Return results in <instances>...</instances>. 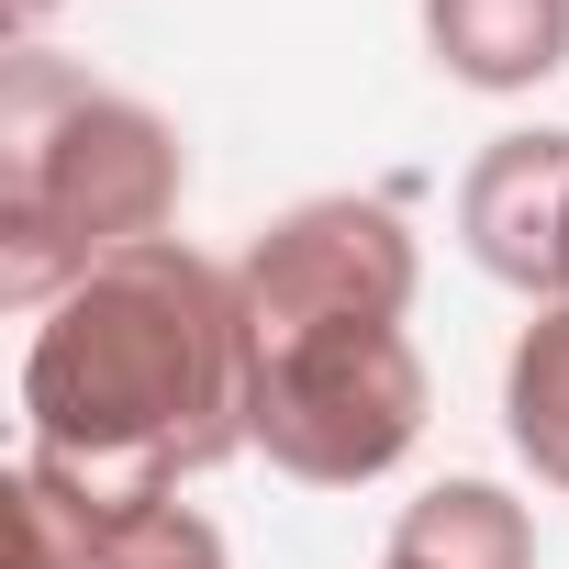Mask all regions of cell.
Instances as JSON below:
<instances>
[{
    "label": "cell",
    "instance_id": "obj_4",
    "mask_svg": "<svg viewBox=\"0 0 569 569\" xmlns=\"http://www.w3.org/2000/svg\"><path fill=\"white\" fill-rule=\"evenodd\" d=\"M425 246L380 190H313L268 212L234 257L246 336H313V325H402L413 313Z\"/></svg>",
    "mask_w": 569,
    "mask_h": 569
},
{
    "label": "cell",
    "instance_id": "obj_7",
    "mask_svg": "<svg viewBox=\"0 0 569 569\" xmlns=\"http://www.w3.org/2000/svg\"><path fill=\"white\" fill-rule=\"evenodd\" d=\"M380 569H536V513L502 480H436L402 502Z\"/></svg>",
    "mask_w": 569,
    "mask_h": 569
},
{
    "label": "cell",
    "instance_id": "obj_10",
    "mask_svg": "<svg viewBox=\"0 0 569 569\" xmlns=\"http://www.w3.org/2000/svg\"><path fill=\"white\" fill-rule=\"evenodd\" d=\"M101 569H234V558L190 502H146V513H123L101 536Z\"/></svg>",
    "mask_w": 569,
    "mask_h": 569
},
{
    "label": "cell",
    "instance_id": "obj_5",
    "mask_svg": "<svg viewBox=\"0 0 569 569\" xmlns=\"http://www.w3.org/2000/svg\"><path fill=\"white\" fill-rule=\"evenodd\" d=\"M458 246L536 313H569V123L491 134L458 179Z\"/></svg>",
    "mask_w": 569,
    "mask_h": 569
},
{
    "label": "cell",
    "instance_id": "obj_2",
    "mask_svg": "<svg viewBox=\"0 0 569 569\" xmlns=\"http://www.w3.org/2000/svg\"><path fill=\"white\" fill-rule=\"evenodd\" d=\"M190 146L157 101L68 68L57 46L0 57V302L57 313L123 246L179 223Z\"/></svg>",
    "mask_w": 569,
    "mask_h": 569
},
{
    "label": "cell",
    "instance_id": "obj_9",
    "mask_svg": "<svg viewBox=\"0 0 569 569\" xmlns=\"http://www.w3.org/2000/svg\"><path fill=\"white\" fill-rule=\"evenodd\" d=\"M0 502H12V569H101V536H112V525H101L46 458H12Z\"/></svg>",
    "mask_w": 569,
    "mask_h": 569
},
{
    "label": "cell",
    "instance_id": "obj_6",
    "mask_svg": "<svg viewBox=\"0 0 569 569\" xmlns=\"http://www.w3.org/2000/svg\"><path fill=\"white\" fill-rule=\"evenodd\" d=\"M425 57L458 90H547L569 68V0H425Z\"/></svg>",
    "mask_w": 569,
    "mask_h": 569
},
{
    "label": "cell",
    "instance_id": "obj_8",
    "mask_svg": "<svg viewBox=\"0 0 569 569\" xmlns=\"http://www.w3.org/2000/svg\"><path fill=\"white\" fill-rule=\"evenodd\" d=\"M502 436H513V458L547 491H569V313H536L513 336V358H502Z\"/></svg>",
    "mask_w": 569,
    "mask_h": 569
},
{
    "label": "cell",
    "instance_id": "obj_1",
    "mask_svg": "<svg viewBox=\"0 0 569 569\" xmlns=\"http://www.w3.org/2000/svg\"><path fill=\"white\" fill-rule=\"evenodd\" d=\"M257 447V347L234 268L190 234L101 257L23 347V458H46L101 525L179 502V480Z\"/></svg>",
    "mask_w": 569,
    "mask_h": 569
},
{
    "label": "cell",
    "instance_id": "obj_11",
    "mask_svg": "<svg viewBox=\"0 0 569 569\" xmlns=\"http://www.w3.org/2000/svg\"><path fill=\"white\" fill-rule=\"evenodd\" d=\"M46 12H57V0H12V23H23V34H34V23H46Z\"/></svg>",
    "mask_w": 569,
    "mask_h": 569
},
{
    "label": "cell",
    "instance_id": "obj_3",
    "mask_svg": "<svg viewBox=\"0 0 569 569\" xmlns=\"http://www.w3.org/2000/svg\"><path fill=\"white\" fill-rule=\"evenodd\" d=\"M257 347V458L302 491L391 480L436 413V380L402 325H313V336H246Z\"/></svg>",
    "mask_w": 569,
    "mask_h": 569
}]
</instances>
